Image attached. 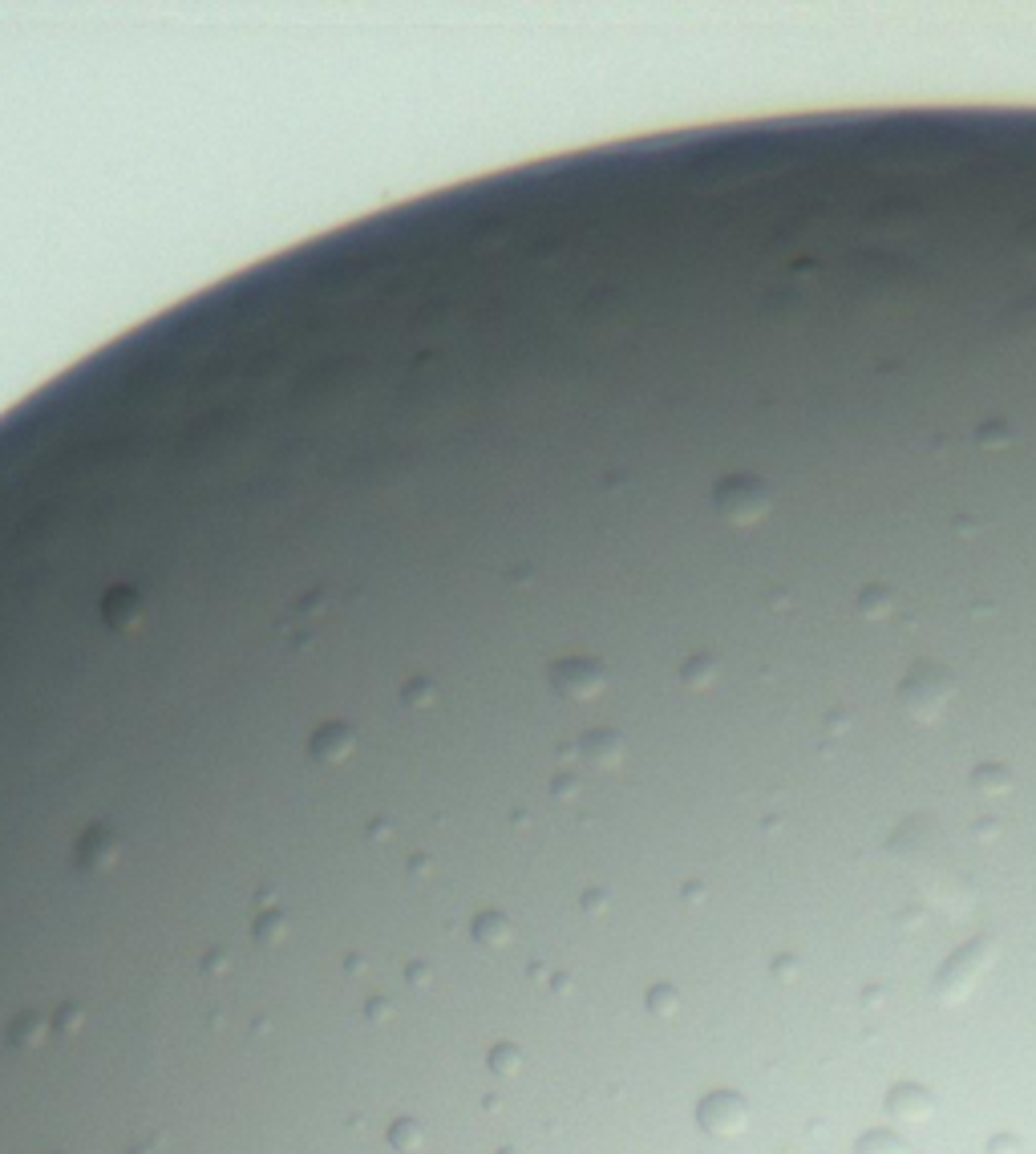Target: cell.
<instances>
[{
    "instance_id": "1",
    "label": "cell",
    "mask_w": 1036,
    "mask_h": 1154,
    "mask_svg": "<svg viewBox=\"0 0 1036 1154\" xmlns=\"http://www.w3.org/2000/svg\"><path fill=\"white\" fill-rule=\"evenodd\" d=\"M138 612H142V604L130 596V591H110V599H106V616L114 620V624H122V628H126L134 616H138Z\"/></svg>"
}]
</instances>
